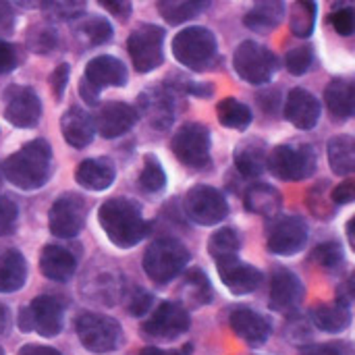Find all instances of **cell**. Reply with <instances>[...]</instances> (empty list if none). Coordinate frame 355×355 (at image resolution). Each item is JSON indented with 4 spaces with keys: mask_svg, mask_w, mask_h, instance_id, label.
<instances>
[{
    "mask_svg": "<svg viewBox=\"0 0 355 355\" xmlns=\"http://www.w3.org/2000/svg\"><path fill=\"white\" fill-rule=\"evenodd\" d=\"M52 148L46 139H31L21 150L10 154L4 164L2 173L8 183L17 189L33 191L48 183L52 175Z\"/></svg>",
    "mask_w": 355,
    "mask_h": 355,
    "instance_id": "obj_1",
    "label": "cell"
},
{
    "mask_svg": "<svg viewBox=\"0 0 355 355\" xmlns=\"http://www.w3.org/2000/svg\"><path fill=\"white\" fill-rule=\"evenodd\" d=\"M100 227L106 237L121 250L137 245L150 231L141 208L127 198H110L98 210Z\"/></svg>",
    "mask_w": 355,
    "mask_h": 355,
    "instance_id": "obj_2",
    "label": "cell"
},
{
    "mask_svg": "<svg viewBox=\"0 0 355 355\" xmlns=\"http://www.w3.org/2000/svg\"><path fill=\"white\" fill-rule=\"evenodd\" d=\"M318 156L310 144H281L270 150L266 168L281 181H306L316 173Z\"/></svg>",
    "mask_w": 355,
    "mask_h": 355,
    "instance_id": "obj_3",
    "label": "cell"
},
{
    "mask_svg": "<svg viewBox=\"0 0 355 355\" xmlns=\"http://www.w3.org/2000/svg\"><path fill=\"white\" fill-rule=\"evenodd\" d=\"M187 262H189L187 248L173 237H162V239H156L146 250L144 270L150 281L168 283L185 270Z\"/></svg>",
    "mask_w": 355,
    "mask_h": 355,
    "instance_id": "obj_4",
    "label": "cell"
},
{
    "mask_svg": "<svg viewBox=\"0 0 355 355\" xmlns=\"http://www.w3.org/2000/svg\"><path fill=\"white\" fill-rule=\"evenodd\" d=\"M175 58L193 71L210 69L216 60V37L206 27H187L179 31L173 40Z\"/></svg>",
    "mask_w": 355,
    "mask_h": 355,
    "instance_id": "obj_5",
    "label": "cell"
},
{
    "mask_svg": "<svg viewBox=\"0 0 355 355\" xmlns=\"http://www.w3.org/2000/svg\"><path fill=\"white\" fill-rule=\"evenodd\" d=\"M75 331L81 345L92 354H110L123 341L121 324L110 316H102L94 312L79 314L75 322Z\"/></svg>",
    "mask_w": 355,
    "mask_h": 355,
    "instance_id": "obj_6",
    "label": "cell"
},
{
    "mask_svg": "<svg viewBox=\"0 0 355 355\" xmlns=\"http://www.w3.org/2000/svg\"><path fill=\"white\" fill-rule=\"evenodd\" d=\"M233 69L243 81L252 85H264L275 77L279 60L266 46L254 40H245L233 54Z\"/></svg>",
    "mask_w": 355,
    "mask_h": 355,
    "instance_id": "obj_7",
    "label": "cell"
},
{
    "mask_svg": "<svg viewBox=\"0 0 355 355\" xmlns=\"http://www.w3.org/2000/svg\"><path fill=\"white\" fill-rule=\"evenodd\" d=\"M17 324H19L21 333L35 331L37 335H42L46 339L56 337L64 324V308L56 297L40 295L27 308H21Z\"/></svg>",
    "mask_w": 355,
    "mask_h": 355,
    "instance_id": "obj_8",
    "label": "cell"
},
{
    "mask_svg": "<svg viewBox=\"0 0 355 355\" xmlns=\"http://www.w3.org/2000/svg\"><path fill=\"white\" fill-rule=\"evenodd\" d=\"M164 29L152 23L135 27L129 35L127 50L137 73H150L158 69L164 60Z\"/></svg>",
    "mask_w": 355,
    "mask_h": 355,
    "instance_id": "obj_9",
    "label": "cell"
},
{
    "mask_svg": "<svg viewBox=\"0 0 355 355\" xmlns=\"http://www.w3.org/2000/svg\"><path fill=\"white\" fill-rule=\"evenodd\" d=\"M183 208L189 220L202 227H214L229 216V204L225 196L210 185H196L187 191Z\"/></svg>",
    "mask_w": 355,
    "mask_h": 355,
    "instance_id": "obj_10",
    "label": "cell"
},
{
    "mask_svg": "<svg viewBox=\"0 0 355 355\" xmlns=\"http://www.w3.org/2000/svg\"><path fill=\"white\" fill-rule=\"evenodd\" d=\"M171 150L177 160L191 168L210 164V131L200 123L183 125L171 139Z\"/></svg>",
    "mask_w": 355,
    "mask_h": 355,
    "instance_id": "obj_11",
    "label": "cell"
},
{
    "mask_svg": "<svg viewBox=\"0 0 355 355\" xmlns=\"http://www.w3.org/2000/svg\"><path fill=\"white\" fill-rule=\"evenodd\" d=\"M308 243V225L302 216L287 214V216H275L268 235H266V245L268 252L289 258L300 254Z\"/></svg>",
    "mask_w": 355,
    "mask_h": 355,
    "instance_id": "obj_12",
    "label": "cell"
},
{
    "mask_svg": "<svg viewBox=\"0 0 355 355\" xmlns=\"http://www.w3.org/2000/svg\"><path fill=\"white\" fill-rule=\"evenodd\" d=\"M87 218V204L77 193H62L48 212L50 233L60 239L77 237Z\"/></svg>",
    "mask_w": 355,
    "mask_h": 355,
    "instance_id": "obj_13",
    "label": "cell"
},
{
    "mask_svg": "<svg viewBox=\"0 0 355 355\" xmlns=\"http://www.w3.org/2000/svg\"><path fill=\"white\" fill-rule=\"evenodd\" d=\"M191 320L189 312L179 302H164L160 304L154 314L144 322L141 331L148 339L156 341H175L183 333H187Z\"/></svg>",
    "mask_w": 355,
    "mask_h": 355,
    "instance_id": "obj_14",
    "label": "cell"
},
{
    "mask_svg": "<svg viewBox=\"0 0 355 355\" xmlns=\"http://www.w3.org/2000/svg\"><path fill=\"white\" fill-rule=\"evenodd\" d=\"M4 116L19 129H31L42 119V100L27 85H10L4 92Z\"/></svg>",
    "mask_w": 355,
    "mask_h": 355,
    "instance_id": "obj_15",
    "label": "cell"
},
{
    "mask_svg": "<svg viewBox=\"0 0 355 355\" xmlns=\"http://www.w3.org/2000/svg\"><path fill=\"white\" fill-rule=\"evenodd\" d=\"M306 297V289L302 279L289 270V268H275L272 277H270V293H268V306L275 312H295L302 302Z\"/></svg>",
    "mask_w": 355,
    "mask_h": 355,
    "instance_id": "obj_16",
    "label": "cell"
},
{
    "mask_svg": "<svg viewBox=\"0 0 355 355\" xmlns=\"http://www.w3.org/2000/svg\"><path fill=\"white\" fill-rule=\"evenodd\" d=\"M137 104H139L137 112L146 116L154 129L164 131L171 127L175 119V100H173V92L166 85H158L141 92Z\"/></svg>",
    "mask_w": 355,
    "mask_h": 355,
    "instance_id": "obj_17",
    "label": "cell"
},
{
    "mask_svg": "<svg viewBox=\"0 0 355 355\" xmlns=\"http://www.w3.org/2000/svg\"><path fill=\"white\" fill-rule=\"evenodd\" d=\"M216 268H218L220 281L225 283V287H227L233 295H248V293H254V291L262 285V281H264V275H262L256 266L241 262L239 256L216 262Z\"/></svg>",
    "mask_w": 355,
    "mask_h": 355,
    "instance_id": "obj_18",
    "label": "cell"
},
{
    "mask_svg": "<svg viewBox=\"0 0 355 355\" xmlns=\"http://www.w3.org/2000/svg\"><path fill=\"white\" fill-rule=\"evenodd\" d=\"M322 114L320 102L304 87H293L285 100V119L302 131H310L318 125Z\"/></svg>",
    "mask_w": 355,
    "mask_h": 355,
    "instance_id": "obj_19",
    "label": "cell"
},
{
    "mask_svg": "<svg viewBox=\"0 0 355 355\" xmlns=\"http://www.w3.org/2000/svg\"><path fill=\"white\" fill-rule=\"evenodd\" d=\"M139 119L137 108L127 102H108L96 114V131L104 139H114L125 135Z\"/></svg>",
    "mask_w": 355,
    "mask_h": 355,
    "instance_id": "obj_20",
    "label": "cell"
},
{
    "mask_svg": "<svg viewBox=\"0 0 355 355\" xmlns=\"http://www.w3.org/2000/svg\"><path fill=\"white\" fill-rule=\"evenodd\" d=\"M229 324L231 331L245 341L250 347H260L264 345L270 335H272V324L266 316H262L260 312H254L250 308H237L231 312L229 316Z\"/></svg>",
    "mask_w": 355,
    "mask_h": 355,
    "instance_id": "obj_21",
    "label": "cell"
},
{
    "mask_svg": "<svg viewBox=\"0 0 355 355\" xmlns=\"http://www.w3.org/2000/svg\"><path fill=\"white\" fill-rule=\"evenodd\" d=\"M324 104L329 114L337 123H345L355 116V75L333 77L324 89Z\"/></svg>",
    "mask_w": 355,
    "mask_h": 355,
    "instance_id": "obj_22",
    "label": "cell"
},
{
    "mask_svg": "<svg viewBox=\"0 0 355 355\" xmlns=\"http://www.w3.org/2000/svg\"><path fill=\"white\" fill-rule=\"evenodd\" d=\"M83 81L98 94L106 87H123L127 83V67L123 64V60L114 56L100 54L87 62Z\"/></svg>",
    "mask_w": 355,
    "mask_h": 355,
    "instance_id": "obj_23",
    "label": "cell"
},
{
    "mask_svg": "<svg viewBox=\"0 0 355 355\" xmlns=\"http://www.w3.org/2000/svg\"><path fill=\"white\" fill-rule=\"evenodd\" d=\"M60 131L64 141L75 148V150H83L94 141L96 135V123L94 119L79 106H71L62 119H60Z\"/></svg>",
    "mask_w": 355,
    "mask_h": 355,
    "instance_id": "obj_24",
    "label": "cell"
},
{
    "mask_svg": "<svg viewBox=\"0 0 355 355\" xmlns=\"http://www.w3.org/2000/svg\"><path fill=\"white\" fill-rule=\"evenodd\" d=\"M40 270L46 279L54 283H67L77 270V260L67 248L46 245L40 254Z\"/></svg>",
    "mask_w": 355,
    "mask_h": 355,
    "instance_id": "obj_25",
    "label": "cell"
},
{
    "mask_svg": "<svg viewBox=\"0 0 355 355\" xmlns=\"http://www.w3.org/2000/svg\"><path fill=\"white\" fill-rule=\"evenodd\" d=\"M116 171L108 158H87L75 171V181L89 191H104L114 183Z\"/></svg>",
    "mask_w": 355,
    "mask_h": 355,
    "instance_id": "obj_26",
    "label": "cell"
},
{
    "mask_svg": "<svg viewBox=\"0 0 355 355\" xmlns=\"http://www.w3.org/2000/svg\"><path fill=\"white\" fill-rule=\"evenodd\" d=\"M243 204L245 210L264 218H275L279 216L281 208H283V196L277 187L266 185V183H254L252 187H248L245 196H243Z\"/></svg>",
    "mask_w": 355,
    "mask_h": 355,
    "instance_id": "obj_27",
    "label": "cell"
},
{
    "mask_svg": "<svg viewBox=\"0 0 355 355\" xmlns=\"http://www.w3.org/2000/svg\"><path fill=\"white\" fill-rule=\"evenodd\" d=\"M266 144L260 139H245L235 150V168L245 179H256L266 171Z\"/></svg>",
    "mask_w": 355,
    "mask_h": 355,
    "instance_id": "obj_28",
    "label": "cell"
},
{
    "mask_svg": "<svg viewBox=\"0 0 355 355\" xmlns=\"http://www.w3.org/2000/svg\"><path fill=\"white\" fill-rule=\"evenodd\" d=\"M27 281V262L19 250H0V293H15Z\"/></svg>",
    "mask_w": 355,
    "mask_h": 355,
    "instance_id": "obj_29",
    "label": "cell"
},
{
    "mask_svg": "<svg viewBox=\"0 0 355 355\" xmlns=\"http://www.w3.org/2000/svg\"><path fill=\"white\" fill-rule=\"evenodd\" d=\"M285 17V4L279 2V0H264V2H258L254 4L245 17H243V23L248 29L256 31V33H268L272 29H277L281 25Z\"/></svg>",
    "mask_w": 355,
    "mask_h": 355,
    "instance_id": "obj_30",
    "label": "cell"
},
{
    "mask_svg": "<svg viewBox=\"0 0 355 355\" xmlns=\"http://www.w3.org/2000/svg\"><path fill=\"white\" fill-rule=\"evenodd\" d=\"M310 318H312L314 327L324 331V333H343L352 324L349 306H345L341 302L314 306L310 312Z\"/></svg>",
    "mask_w": 355,
    "mask_h": 355,
    "instance_id": "obj_31",
    "label": "cell"
},
{
    "mask_svg": "<svg viewBox=\"0 0 355 355\" xmlns=\"http://www.w3.org/2000/svg\"><path fill=\"white\" fill-rule=\"evenodd\" d=\"M331 171L339 177L355 175V137L352 135H335L327 144Z\"/></svg>",
    "mask_w": 355,
    "mask_h": 355,
    "instance_id": "obj_32",
    "label": "cell"
},
{
    "mask_svg": "<svg viewBox=\"0 0 355 355\" xmlns=\"http://www.w3.org/2000/svg\"><path fill=\"white\" fill-rule=\"evenodd\" d=\"M216 116L223 127L237 129V131H245L254 121L250 106L239 102L237 98H223L216 106Z\"/></svg>",
    "mask_w": 355,
    "mask_h": 355,
    "instance_id": "obj_33",
    "label": "cell"
},
{
    "mask_svg": "<svg viewBox=\"0 0 355 355\" xmlns=\"http://www.w3.org/2000/svg\"><path fill=\"white\" fill-rule=\"evenodd\" d=\"M206 8H208V2L204 0H162L158 4L160 15L171 25H181L185 21H191Z\"/></svg>",
    "mask_w": 355,
    "mask_h": 355,
    "instance_id": "obj_34",
    "label": "cell"
},
{
    "mask_svg": "<svg viewBox=\"0 0 355 355\" xmlns=\"http://www.w3.org/2000/svg\"><path fill=\"white\" fill-rule=\"evenodd\" d=\"M318 6L312 0H297L289 10V27L295 37H310L316 27Z\"/></svg>",
    "mask_w": 355,
    "mask_h": 355,
    "instance_id": "obj_35",
    "label": "cell"
},
{
    "mask_svg": "<svg viewBox=\"0 0 355 355\" xmlns=\"http://www.w3.org/2000/svg\"><path fill=\"white\" fill-rule=\"evenodd\" d=\"M181 295H183V302L191 308H200V306L210 304L212 302V287H210L208 277L198 268L189 270L185 277V283L181 287Z\"/></svg>",
    "mask_w": 355,
    "mask_h": 355,
    "instance_id": "obj_36",
    "label": "cell"
},
{
    "mask_svg": "<svg viewBox=\"0 0 355 355\" xmlns=\"http://www.w3.org/2000/svg\"><path fill=\"white\" fill-rule=\"evenodd\" d=\"M77 37L85 44V46H102L106 42H110L112 37V25L108 19L104 17H98V15H89V17H83L77 27Z\"/></svg>",
    "mask_w": 355,
    "mask_h": 355,
    "instance_id": "obj_37",
    "label": "cell"
},
{
    "mask_svg": "<svg viewBox=\"0 0 355 355\" xmlns=\"http://www.w3.org/2000/svg\"><path fill=\"white\" fill-rule=\"evenodd\" d=\"M239 248H241V239H239L237 231L229 229V227L216 231L208 241V252L216 262L235 258L239 254Z\"/></svg>",
    "mask_w": 355,
    "mask_h": 355,
    "instance_id": "obj_38",
    "label": "cell"
},
{
    "mask_svg": "<svg viewBox=\"0 0 355 355\" xmlns=\"http://www.w3.org/2000/svg\"><path fill=\"white\" fill-rule=\"evenodd\" d=\"M166 185V173L160 164V160L152 154L144 158V168L139 175V187L148 193H158Z\"/></svg>",
    "mask_w": 355,
    "mask_h": 355,
    "instance_id": "obj_39",
    "label": "cell"
},
{
    "mask_svg": "<svg viewBox=\"0 0 355 355\" xmlns=\"http://www.w3.org/2000/svg\"><path fill=\"white\" fill-rule=\"evenodd\" d=\"M27 46L35 54H48L58 46V35L56 29L50 25H35L27 33Z\"/></svg>",
    "mask_w": 355,
    "mask_h": 355,
    "instance_id": "obj_40",
    "label": "cell"
},
{
    "mask_svg": "<svg viewBox=\"0 0 355 355\" xmlns=\"http://www.w3.org/2000/svg\"><path fill=\"white\" fill-rule=\"evenodd\" d=\"M312 260H314L322 270L333 272V270H337V268L343 264L345 254H343V248H341L337 241H324V243H320V245L314 250Z\"/></svg>",
    "mask_w": 355,
    "mask_h": 355,
    "instance_id": "obj_41",
    "label": "cell"
},
{
    "mask_svg": "<svg viewBox=\"0 0 355 355\" xmlns=\"http://www.w3.org/2000/svg\"><path fill=\"white\" fill-rule=\"evenodd\" d=\"M314 64V48L312 46H297L291 48L285 56V67L291 75L300 77L306 75Z\"/></svg>",
    "mask_w": 355,
    "mask_h": 355,
    "instance_id": "obj_42",
    "label": "cell"
},
{
    "mask_svg": "<svg viewBox=\"0 0 355 355\" xmlns=\"http://www.w3.org/2000/svg\"><path fill=\"white\" fill-rule=\"evenodd\" d=\"M331 23L335 31L343 37L355 33V6L354 4H335L331 12Z\"/></svg>",
    "mask_w": 355,
    "mask_h": 355,
    "instance_id": "obj_43",
    "label": "cell"
},
{
    "mask_svg": "<svg viewBox=\"0 0 355 355\" xmlns=\"http://www.w3.org/2000/svg\"><path fill=\"white\" fill-rule=\"evenodd\" d=\"M40 8H44L50 17L67 21V19H75L83 12L85 4L83 2H69V0H54V2H42Z\"/></svg>",
    "mask_w": 355,
    "mask_h": 355,
    "instance_id": "obj_44",
    "label": "cell"
},
{
    "mask_svg": "<svg viewBox=\"0 0 355 355\" xmlns=\"http://www.w3.org/2000/svg\"><path fill=\"white\" fill-rule=\"evenodd\" d=\"M17 220H19L17 204L10 198L0 196V237L10 235L17 227Z\"/></svg>",
    "mask_w": 355,
    "mask_h": 355,
    "instance_id": "obj_45",
    "label": "cell"
},
{
    "mask_svg": "<svg viewBox=\"0 0 355 355\" xmlns=\"http://www.w3.org/2000/svg\"><path fill=\"white\" fill-rule=\"evenodd\" d=\"M331 200L335 206H345V204H354L355 202V177H349L345 181H341L333 191H331Z\"/></svg>",
    "mask_w": 355,
    "mask_h": 355,
    "instance_id": "obj_46",
    "label": "cell"
},
{
    "mask_svg": "<svg viewBox=\"0 0 355 355\" xmlns=\"http://www.w3.org/2000/svg\"><path fill=\"white\" fill-rule=\"evenodd\" d=\"M152 300L154 297L148 291H144V289L133 291V295L129 300V312H131V316H135V318L146 316L152 310Z\"/></svg>",
    "mask_w": 355,
    "mask_h": 355,
    "instance_id": "obj_47",
    "label": "cell"
},
{
    "mask_svg": "<svg viewBox=\"0 0 355 355\" xmlns=\"http://www.w3.org/2000/svg\"><path fill=\"white\" fill-rule=\"evenodd\" d=\"M19 64V50L17 46L0 40V75L10 73Z\"/></svg>",
    "mask_w": 355,
    "mask_h": 355,
    "instance_id": "obj_48",
    "label": "cell"
},
{
    "mask_svg": "<svg viewBox=\"0 0 355 355\" xmlns=\"http://www.w3.org/2000/svg\"><path fill=\"white\" fill-rule=\"evenodd\" d=\"M67 83H69V64L67 62H62V64H58L54 71H52V75H50V87H52V94H54V98H62V94H64V89H67Z\"/></svg>",
    "mask_w": 355,
    "mask_h": 355,
    "instance_id": "obj_49",
    "label": "cell"
},
{
    "mask_svg": "<svg viewBox=\"0 0 355 355\" xmlns=\"http://www.w3.org/2000/svg\"><path fill=\"white\" fill-rule=\"evenodd\" d=\"M100 6H102L104 10L112 12L119 21H127V19L131 17V10H133L131 2H127V0H114V2L100 0Z\"/></svg>",
    "mask_w": 355,
    "mask_h": 355,
    "instance_id": "obj_50",
    "label": "cell"
},
{
    "mask_svg": "<svg viewBox=\"0 0 355 355\" xmlns=\"http://www.w3.org/2000/svg\"><path fill=\"white\" fill-rule=\"evenodd\" d=\"M15 8L10 2L0 0V35H10L15 29Z\"/></svg>",
    "mask_w": 355,
    "mask_h": 355,
    "instance_id": "obj_51",
    "label": "cell"
},
{
    "mask_svg": "<svg viewBox=\"0 0 355 355\" xmlns=\"http://www.w3.org/2000/svg\"><path fill=\"white\" fill-rule=\"evenodd\" d=\"M337 302L349 306L352 302H355V270L347 275V279L339 285L337 289Z\"/></svg>",
    "mask_w": 355,
    "mask_h": 355,
    "instance_id": "obj_52",
    "label": "cell"
},
{
    "mask_svg": "<svg viewBox=\"0 0 355 355\" xmlns=\"http://www.w3.org/2000/svg\"><path fill=\"white\" fill-rule=\"evenodd\" d=\"M300 355H343L341 349H337L335 345H327V343H320V345H308L304 347Z\"/></svg>",
    "mask_w": 355,
    "mask_h": 355,
    "instance_id": "obj_53",
    "label": "cell"
},
{
    "mask_svg": "<svg viewBox=\"0 0 355 355\" xmlns=\"http://www.w3.org/2000/svg\"><path fill=\"white\" fill-rule=\"evenodd\" d=\"M19 355H62L60 352H56L54 347H46V345H35V343H29V345H23L19 349Z\"/></svg>",
    "mask_w": 355,
    "mask_h": 355,
    "instance_id": "obj_54",
    "label": "cell"
},
{
    "mask_svg": "<svg viewBox=\"0 0 355 355\" xmlns=\"http://www.w3.org/2000/svg\"><path fill=\"white\" fill-rule=\"evenodd\" d=\"M79 96L89 104V106H94V104H98V100H100V94L94 89V87H89L83 79H81V83H79Z\"/></svg>",
    "mask_w": 355,
    "mask_h": 355,
    "instance_id": "obj_55",
    "label": "cell"
},
{
    "mask_svg": "<svg viewBox=\"0 0 355 355\" xmlns=\"http://www.w3.org/2000/svg\"><path fill=\"white\" fill-rule=\"evenodd\" d=\"M270 96L277 98L279 94H277V92H266V94H260V96H258V98H260V106L264 108V112H275V110H277L279 100H270Z\"/></svg>",
    "mask_w": 355,
    "mask_h": 355,
    "instance_id": "obj_56",
    "label": "cell"
},
{
    "mask_svg": "<svg viewBox=\"0 0 355 355\" xmlns=\"http://www.w3.org/2000/svg\"><path fill=\"white\" fill-rule=\"evenodd\" d=\"M8 327H10V312L6 306L0 304V335H4L8 331Z\"/></svg>",
    "mask_w": 355,
    "mask_h": 355,
    "instance_id": "obj_57",
    "label": "cell"
},
{
    "mask_svg": "<svg viewBox=\"0 0 355 355\" xmlns=\"http://www.w3.org/2000/svg\"><path fill=\"white\" fill-rule=\"evenodd\" d=\"M345 231H347V239H349V245L355 250V216L347 223V227H345Z\"/></svg>",
    "mask_w": 355,
    "mask_h": 355,
    "instance_id": "obj_58",
    "label": "cell"
},
{
    "mask_svg": "<svg viewBox=\"0 0 355 355\" xmlns=\"http://www.w3.org/2000/svg\"><path fill=\"white\" fill-rule=\"evenodd\" d=\"M139 355H168V354H164V352H160V349H156V347H146V349H144Z\"/></svg>",
    "mask_w": 355,
    "mask_h": 355,
    "instance_id": "obj_59",
    "label": "cell"
},
{
    "mask_svg": "<svg viewBox=\"0 0 355 355\" xmlns=\"http://www.w3.org/2000/svg\"><path fill=\"white\" fill-rule=\"evenodd\" d=\"M0 355H4V352H2V347H0Z\"/></svg>",
    "mask_w": 355,
    "mask_h": 355,
    "instance_id": "obj_60",
    "label": "cell"
},
{
    "mask_svg": "<svg viewBox=\"0 0 355 355\" xmlns=\"http://www.w3.org/2000/svg\"><path fill=\"white\" fill-rule=\"evenodd\" d=\"M168 355H181V354H168Z\"/></svg>",
    "mask_w": 355,
    "mask_h": 355,
    "instance_id": "obj_61",
    "label": "cell"
}]
</instances>
